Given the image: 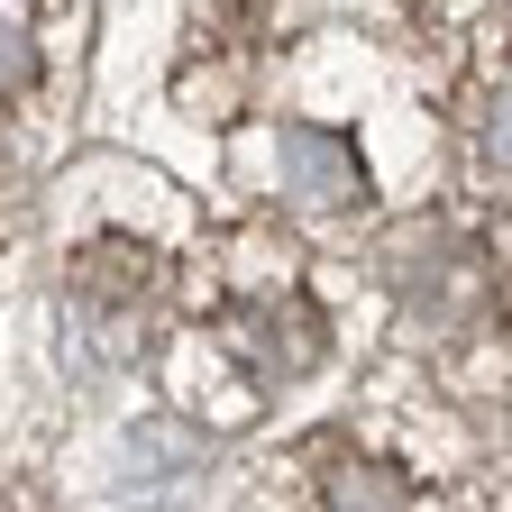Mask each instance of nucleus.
<instances>
[{"label":"nucleus","instance_id":"nucleus-1","mask_svg":"<svg viewBox=\"0 0 512 512\" xmlns=\"http://www.w3.org/2000/svg\"><path fill=\"white\" fill-rule=\"evenodd\" d=\"M275 165H284V192H293L302 211H348V202H366L357 156L339 138H320V128H284V138H275Z\"/></svg>","mask_w":512,"mask_h":512},{"label":"nucleus","instance_id":"nucleus-2","mask_svg":"<svg viewBox=\"0 0 512 512\" xmlns=\"http://www.w3.org/2000/svg\"><path fill=\"white\" fill-rule=\"evenodd\" d=\"M330 512H403V485L384 467H330Z\"/></svg>","mask_w":512,"mask_h":512},{"label":"nucleus","instance_id":"nucleus-3","mask_svg":"<svg viewBox=\"0 0 512 512\" xmlns=\"http://www.w3.org/2000/svg\"><path fill=\"white\" fill-rule=\"evenodd\" d=\"M19 83H37V37L19 19V0H0V92H19Z\"/></svg>","mask_w":512,"mask_h":512}]
</instances>
